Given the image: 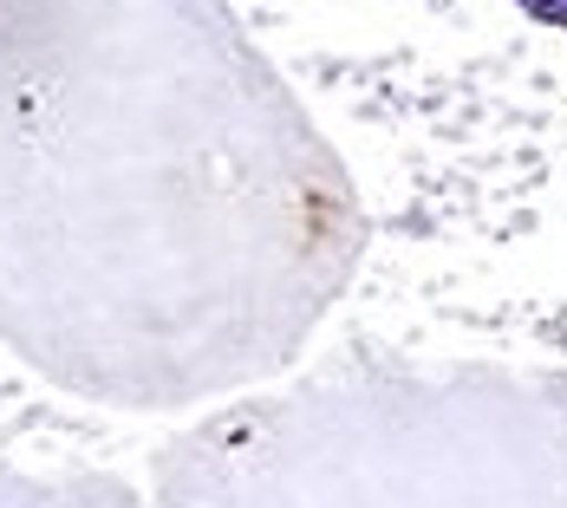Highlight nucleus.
Here are the masks:
<instances>
[{"instance_id":"obj_1","label":"nucleus","mask_w":567,"mask_h":508,"mask_svg":"<svg viewBox=\"0 0 567 508\" xmlns=\"http://www.w3.org/2000/svg\"><path fill=\"white\" fill-rule=\"evenodd\" d=\"M535 20H567V0H522Z\"/></svg>"}]
</instances>
